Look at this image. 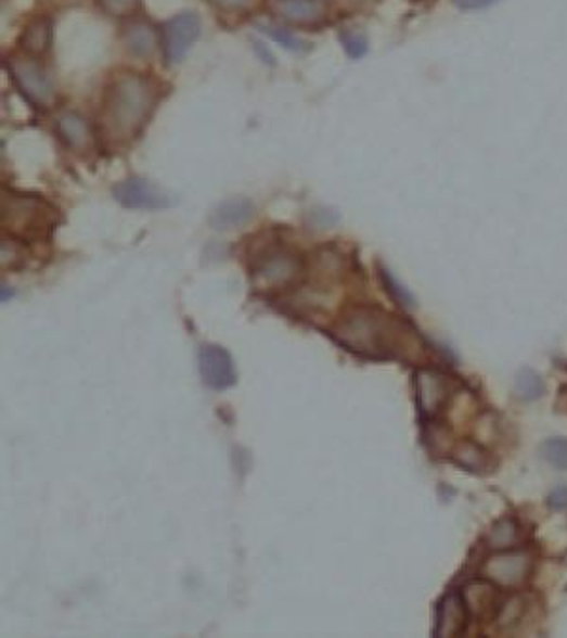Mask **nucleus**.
<instances>
[{"label":"nucleus","mask_w":567,"mask_h":638,"mask_svg":"<svg viewBox=\"0 0 567 638\" xmlns=\"http://www.w3.org/2000/svg\"><path fill=\"white\" fill-rule=\"evenodd\" d=\"M216 7L221 8V10H241V8L248 7L250 4V0H212Z\"/></svg>","instance_id":"28"},{"label":"nucleus","mask_w":567,"mask_h":638,"mask_svg":"<svg viewBox=\"0 0 567 638\" xmlns=\"http://www.w3.org/2000/svg\"><path fill=\"white\" fill-rule=\"evenodd\" d=\"M254 213H256V208L252 205V201L236 197V200L223 201L221 205H218L210 216V224L216 230H236L244 224L250 222Z\"/></svg>","instance_id":"13"},{"label":"nucleus","mask_w":567,"mask_h":638,"mask_svg":"<svg viewBox=\"0 0 567 638\" xmlns=\"http://www.w3.org/2000/svg\"><path fill=\"white\" fill-rule=\"evenodd\" d=\"M201 35V22L192 12L177 15L163 27V52L167 63H180Z\"/></svg>","instance_id":"4"},{"label":"nucleus","mask_w":567,"mask_h":638,"mask_svg":"<svg viewBox=\"0 0 567 638\" xmlns=\"http://www.w3.org/2000/svg\"><path fill=\"white\" fill-rule=\"evenodd\" d=\"M546 505L551 506L553 510H567V487H560V489L553 490L551 497L546 500Z\"/></svg>","instance_id":"26"},{"label":"nucleus","mask_w":567,"mask_h":638,"mask_svg":"<svg viewBox=\"0 0 567 638\" xmlns=\"http://www.w3.org/2000/svg\"><path fill=\"white\" fill-rule=\"evenodd\" d=\"M301 273V260L287 251H271L263 254L254 269V279L263 289H282L294 282Z\"/></svg>","instance_id":"5"},{"label":"nucleus","mask_w":567,"mask_h":638,"mask_svg":"<svg viewBox=\"0 0 567 638\" xmlns=\"http://www.w3.org/2000/svg\"><path fill=\"white\" fill-rule=\"evenodd\" d=\"M498 0H454V4L462 10H482V8L494 7Z\"/></svg>","instance_id":"27"},{"label":"nucleus","mask_w":567,"mask_h":638,"mask_svg":"<svg viewBox=\"0 0 567 638\" xmlns=\"http://www.w3.org/2000/svg\"><path fill=\"white\" fill-rule=\"evenodd\" d=\"M531 571V556L526 551H501L490 557L485 564V574L498 586L515 587L528 578Z\"/></svg>","instance_id":"8"},{"label":"nucleus","mask_w":567,"mask_h":638,"mask_svg":"<svg viewBox=\"0 0 567 638\" xmlns=\"http://www.w3.org/2000/svg\"><path fill=\"white\" fill-rule=\"evenodd\" d=\"M524 610H526V602L523 597H511L503 602L498 612V622H500L501 629H508L513 625L518 624V620L523 617Z\"/></svg>","instance_id":"22"},{"label":"nucleus","mask_w":567,"mask_h":638,"mask_svg":"<svg viewBox=\"0 0 567 638\" xmlns=\"http://www.w3.org/2000/svg\"><path fill=\"white\" fill-rule=\"evenodd\" d=\"M112 193L119 205L126 208H165L172 203L169 193L162 190L159 186L139 177L119 182L114 186Z\"/></svg>","instance_id":"7"},{"label":"nucleus","mask_w":567,"mask_h":638,"mask_svg":"<svg viewBox=\"0 0 567 638\" xmlns=\"http://www.w3.org/2000/svg\"><path fill=\"white\" fill-rule=\"evenodd\" d=\"M201 379L205 385L216 391H223L236 383V370L233 357L220 345H203L197 353Z\"/></svg>","instance_id":"6"},{"label":"nucleus","mask_w":567,"mask_h":638,"mask_svg":"<svg viewBox=\"0 0 567 638\" xmlns=\"http://www.w3.org/2000/svg\"><path fill=\"white\" fill-rule=\"evenodd\" d=\"M516 540H518V525H516L515 521L505 520L498 521L492 531H490V535H488V544H490V548L498 549V551H505V549H511L515 546Z\"/></svg>","instance_id":"17"},{"label":"nucleus","mask_w":567,"mask_h":638,"mask_svg":"<svg viewBox=\"0 0 567 638\" xmlns=\"http://www.w3.org/2000/svg\"><path fill=\"white\" fill-rule=\"evenodd\" d=\"M96 2L112 17H129L141 4V0H96Z\"/></svg>","instance_id":"24"},{"label":"nucleus","mask_w":567,"mask_h":638,"mask_svg":"<svg viewBox=\"0 0 567 638\" xmlns=\"http://www.w3.org/2000/svg\"><path fill=\"white\" fill-rule=\"evenodd\" d=\"M274 14L295 25H312L324 20L325 0H273Z\"/></svg>","instance_id":"11"},{"label":"nucleus","mask_w":567,"mask_h":638,"mask_svg":"<svg viewBox=\"0 0 567 638\" xmlns=\"http://www.w3.org/2000/svg\"><path fill=\"white\" fill-rule=\"evenodd\" d=\"M259 29L263 30V33L273 38V40H276L279 44L284 46L286 50H292V52H301V50H305V42L299 40V38L294 37V35L287 29L274 27V25H259Z\"/></svg>","instance_id":"23"},{"label":"nucleus","mask_w":567,"mask_h":638,"mask_svg":"<svg viewBox=\"0 0 567 638\" xmlns=\"http://www.w3.org/2000/svg\"><path fill=\"white\" fill-rule=\"evenodd\" d=\"M467 624V607H465L462 594H450L442 597L437 609V625L435 635L437 637H458L462 635Z\"/></svg>","instance_id":"10"},{"label":"nucleus","mask_w":567,"mask_h":638,"mask_svg":"<svg viewBox=\"0 0 567 638\" xmlns=\"http://www.w3.org/2000/svg\"><path fill=\"white\" fill-rule=\"evenodd\" d=\"M340 42L345 46L348 55L355 58V60L363 58L368 53V38L360 35V33L345 30V33H340Z\"/></svg>","instance_id":"25"},{"label":"nucleus","mask_w":567,"mask_h":638,"mask_svg":"<svg viewBox=\"0 0 567 638\" xmlns=\"http://www.w3.org/2000/svg\"><path fill=\"white\" fill-rule=\"evenodd\" d=\"M352 2H361V0H352Z\"/></svg>","instance_id":"29"},{"label":"nucleus","mask_w":567,"mask_h":638,"mask_svg":"<svg viewBox=\"0 0 567 638\" xmlns=\"http://www.w3.org/2000/svg\"><path fill=\"white\" fill-rule=\"evenodd\" d=\"M516 394L523 400H536L543 394V381L533 371H523L516 379Z\"/></svg>","instance_id":"21"},{"label":"nucleus","mask_w":567,"mask_h":638,"mask_svg":"<svg viewBox=\"0 0 567 638\" xmlns=\"http://www.w3.org/2000/svg\"><path fill=\"white\" fill-rule=\"evenodd\" d=\"M124 42L134 58H150L157 46V33L150 23L134 22L127 27Z\"/></svg>","instance_id":"16"},{"label":"nucleus","mask_w":567,"mask_h":638,"mask_svg":"<svg viewBox=\"0 0 567 638\" xmlns=\"http://www.w3.org/2000/svg\"><path fill=\"white\" fill-rule=\"evenodd\" d=\"M155 106L154 84L137 73L112 80L104 97V131L114 141H129L141 131Z\"/></svg>","instance_id":"2"},{"label":"nucleus","mask_w":567,"mask_h":638,"mask_svg":"<svg viewBox=\"0 0 567 638\" xmlns=\"http://www.w3.org/2000/svg\"><path fill=\"white\" fill-rule=\"evenodd\" d=\"M381 282H383L384 289L390 294L391 299H394L396 304L405 307V309L414 307V297L411 296V292L403 289V286L399 284V281L394 279V275H391L388 269H381Z\"/></svg>","instance_id":"20"},{"label":"nucleus","mask_w":567,"mask_h":638,"mask_svg":"<svg viewBox=\"0 0 567 638\" xmlns=\"http://www.w3.org/2000/svg\"><path fill=\"white\" fill-rule=\"evenodd\" d=\"M462 597H464L465 607L472 616L488 617L490 614L500 612L498 591L490 582L475 579L462 589Z\"/></svg>","instance_id":"12"},{"label":"nucleus","mask_w":567,"mask_h":638,"mask_svg":"<svg viewBox=\"0 0 567 638\" xmlns=\"http://www.w3.org/2000/svg\"><path fill=\"white\" fill-rule=\"evenodd\" d=\"M335 337L348 350L371 358H405L421 350L413 328L376 307H356L335 328Z\"/></svg>","instance_id":"1"},{"label":"nucleus","mask_w":567,"mask_h":638,"mask_svg":"<svg viewBox=\"0 0 567 638\" xmlns=\"http://www.w3.org/2000/svg\"><path fill=\"white\" fill-rule=\"evenodd\" d=\"M414 386H416V401H418V408L424 416H437L449 400V381L437 371H418L416 379H414Z\"/></svg>","instance_id":"9"},{"label":"nucleus","mask_w":567,"mask_h":638,"mask_svg":"<svg viewBox=\"0 0 567 638\" xmlns=\"http://www.w3.org/2000/svg\"><path fill=\"white\" fill-rule=\"evenodd\" d=\"M52 20H48V17L33 20L20 38L23 52L27 53L29 58L44 55L52 46Z\"/></svg>","instance_id":"15"},{"label":"nucleus","mask_w":567,"mask_h":638,"mask_svg":"<svg viewBox=\"0 0 567 638\" xmlns=\"http://www.w3.org/2000/svg\"><path fill=\"white\" fill-rule=\"evenodd\" d=\"M541 455H543V459H545L551 467L558 468V470H567L566 438L546 439L545 444L541 446Z\"/></svg>","instance_id":"19"},{"label":"nucleus","mask_w":567,"mask_h":638,"mask_svg":"<svg viewBox=\"0 0 567 638\" xmlns=\"http://www.w3.org/2000/svg\"><path fill=\"white\" fill-rule=\"evenodd\" d=\"M7 65L17 88L23 91V95L27 97L30 103L37 104V106L50 104L53 97L52 80L37 61L33 58H12L7 61Z\"/></svg>","instance_id":"3"},{"label":"nucleus","mask_w":567,"mask_h":638,"mask_svg":"<svg viewBox=\"0 0 567 638\" xmlns=\"http://www.w3.org/2000/svg\"><path fill=\"white\" fill-rule=\"evenodd\" d=\"M456 462L460 467L467 468L469 472H479V470L487 468V451H482L475 444H462V446L458 447Z\"/></svg>","instance_id":"18"},{"label":"nucleus","mask_w":567,"mask_h":638,"mask_svg":"<svg viewBox=\"0 0 567 638\" xmlns=\"http://www.w3.org/2000/svg\"><path fill=\"white\" fill-rule=\"evenodd\" d=\"M55 127H57L61 141L65 142L68 149L86 150L91 144V126L88 119L76 112L61 114L55 122Z\"/></svg>","instance_id":"14"}]
</instances>
